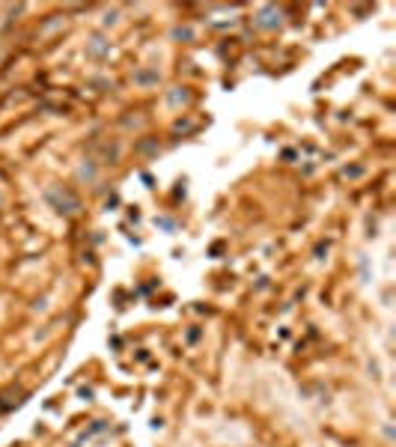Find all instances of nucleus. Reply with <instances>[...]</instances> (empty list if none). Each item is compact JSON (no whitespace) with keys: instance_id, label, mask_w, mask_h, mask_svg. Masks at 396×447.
Returning a JSON list of instances; mask_svg holds the SVG:
<instances>
[{"instance_id":"1","label":"nucleus","mask_w":396,"mask_h":447,"mask_svg":"<svg viewBox=\"0 0 396 447\" xmlns=\"http://www.w3.org/2000/svg\"><path fill=\"white\" fill-rule=\"evenodd\" d=\"M137 81H141V84H150V81H158V78L150 75V72H141V75H137Z\"/></svg>"}]
</instances>
